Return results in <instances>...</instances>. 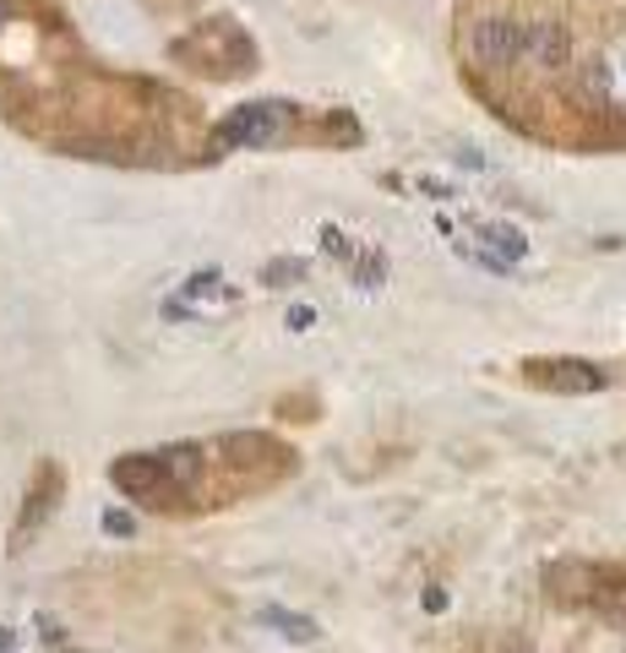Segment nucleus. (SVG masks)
<instances>
[{"label": "nucleus", "mask_w": 626, "mask_h": 653, "mask_svg": "<svg viewBox=\"0 0 626 653\" xmlns=\"http://www.w3.org/2000/svg\"><path fill=\"white\" fill-rule=\"evenodd\" d=\"M458 72L561 148H626V0H458Z\"/></svg>", "instance_id": "obj_1"}, {"label": "nucleus", "mask_w": 626, "mask_h": 653, "mask_svg": "<svg viewBox=\"0 0 626 653\" xmlns=\"http://www.w3.org/2000/svg\"><path fill=\"white\" fill-rule=\"evenodd\" d=\"M0 653H7V631H0Z\"/></svg>", "instance_id": "obj_2"}]
</instances>
